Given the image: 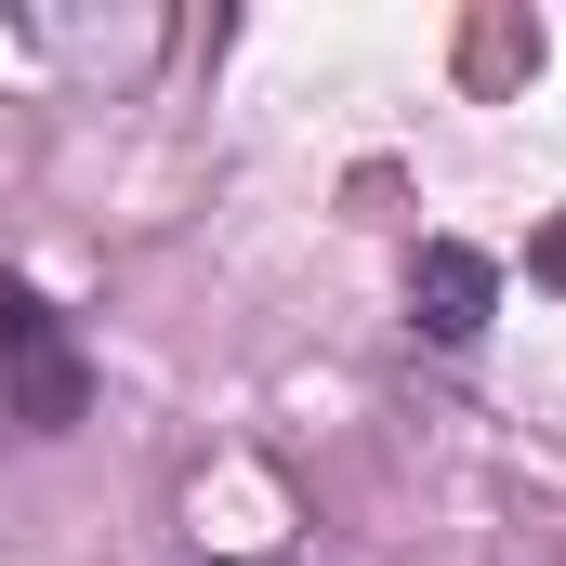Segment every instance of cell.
<instances>
[{
	"label": "cell",
	"instance_id": "cell-1",
	"mask_svg": "<svg viewBox=\"0 0 566 566\" xmlns=\"http://www.w3.org/2000/svg\"><path fill=\"white\" fill-rule=\"evenodd\" d=\"M93 409V369H80V329L40 303V290H13L0 277V422H27V434H66Z\"/></svg>",
	"mask_w": 566,
	"mask_h": 566
},
{
	"label": "cell",
	"instance_id": "cell-2",
	"mask_svg": "<svg viewBox=\"0 0 566 566\" xmlns=\"http://www.w3.org/2000/svg\"><path fill=\"white\" fill-rule=\"evenodd\" d=\"M488 303H501V264L461 251V238H434L422 264H409V316H422V343H448V356L488 343Z\"/></svg>",
	"mask_w": 566,
	"mask_h": 566
}]
</instances>
